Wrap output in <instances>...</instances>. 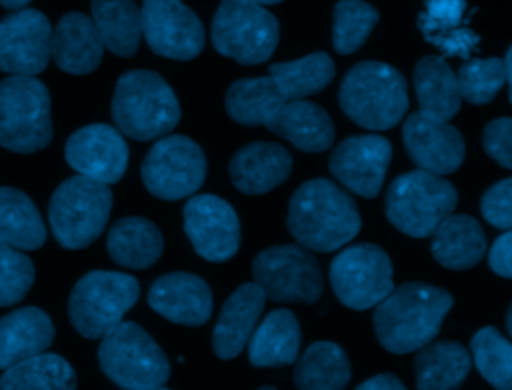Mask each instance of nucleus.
I'll use <instances>...</instances> for the list:
<instances>
[{
    "label": "nucleus",
    "instance_id": "f257e3e1",
    "mask_svg": "<svg viewBox=\"0 0 512 390\" xmlns=\"http://www.w3.org/2000/svg\"><path fill=\"white\" fill-rule=\"evenodd\" d=\"M286 226L300 246L332 252L360 232L362 220L348 192L328 178H312L294 190Z\"/></svg>",
    "mask_w": 512,
    "mask_h": 390
},
{
    "label": "nucleus",
    "instance_id": "f03ea898",
    "mask_svg": "<svg viewBox=\"0 0 512 390\" xmlns=\"http://www.w3.org/2000/svg\"><path fill=\"white\" fill-rule=\"evenodd\" d=\"M452 302L444 288L406 282L376 304L374 332L388 352H416L436 338Z\"/></svg>",
    "mask_w": 512,
    "mask_h": 390
},
{
    "label": "nucleus",
    "instance_id": "7ed1b4c3",
    "mask_svg": "<svg viewBox=\"0 0 512 390\" xmlns=\"http://www.w3.org/2000/svg\"><path fill=\"white\" fill-rule=\"evenodd\" d=\"M114 126L138 142L158 140L180 122V104L170 84L152 70L124 72L112 94Z\"/></svg>",
    "mask_w": 512,
    "mask_h": 390
},
{
    "label": "nucleus",
    "instance_id": "20e7f679",
    "mask_svg": "<svg viewBox=\"0 0 512 390\" xmlns=\"http://www.w3.org/2000/svg\"><path fill=\"white\" fill-rule=\"evenodd\" d=\"M342 112L366 130H388L408 110L404 76L384 62H358L342 78L338 90Z\"/></svg>",
    "mask_w": 512,
    "mask_h": 390
},
{
    "label": "nucleus",
    "instance_id": "39448f33",
    "mask_svg": "<svg viewBox=\"0 0 512 390\" xmlns=\"http://www.w3.org/2000/svg\"><path fill=\"white\" fill-rule=\"evenodd\" d=\"M112 204L110 184L80 174L64 180L48 204L50 230L56 242L68 250L90 246L104 232Z\"/></svg>",
    "mask_w": 512,
    "mask_h": 390
},
{
    "label": "nucleus",
    "instance_id": "423d86ee",
    "mask_svg": "<svg viewBox=\"0 0 512 390\" xmlns=\"http://www.w3.org/2000/svg\"><path fill=\"white\" fill-rule=\"evenodd\" d=\"M102 372L122 390H156L170 376V362L154 338L136 322L122 320L100 338Z\"/></svg>",
    "mask_w": 512,
    "mask_h": 390
},
{
    "label": "nucleus",
    "instance_id": "0eeeda50",
    "mask_svg": "<svg viewBox=\"0 0 512 390\" xmlns=\"http://www.w3.org/2000/svg\"><path fill=\"white\" fill-rule=\"evenodd\" d=\"M458 202L456 188L438 174L412 170L392 180L386 192V218L412 238H426Z\"/></svg>",
    "mask_w": 512,
    "mask_h": 390
},
{
    "label": "nucleus",
    "instance_id": "6e6552de",
    "mask_svg": "<svg viewBox=\"0 0 512 390\" xmlns=\"http://www.w3.org/2000/svg\"><path fill=\"white\" fill-rule=\"evenodd\" d=\"M140 284L134 276L112 270H92L72 288L68 316L74 330L96 340L124 320V314L138 302Z\"/></svg>",
    "mask_w": 512,
    "mask_h": 390
},
{
    "label": "nucleus",
    "instance_id": "1a4fd4ad",
    "mask_svg": "<svg viewBox=\"0 0 512 390\" xmlns=\"http://www.w3.org/2000/svg\"><path fill=\"white\" fill-rule=\"evenodd\" d=\"M52 140L50 94L36 76H8L0 80V146L32 154Z\"/></svg>",
    "mask_w": 512,
    "mask_h": 390
},
{
    "label": "nucleus",
    "instance_id": "9d476101",
    "mask_svg": "<svg viewBox=\"0 0 512 390\" xmlns=\"http://www.w3.org/2000/svg\"><path fill=\"white\" fill-rule=\"evenodd\" d=\"M280 40V24L258 0H222L212 18L216 52L240 64L268 60Z\"/></svg>",
    "mask_w": 512,
    "mask_h": 390
},
{
    "label": "nucleus",
    "instance_id": "9b49d317",
    "mask_svg": "<svg viewBox=\"0 0 512 390\" xmlns=\"http://www.w3.org/2000/svg\"><path fill=\"white\" fill-rule=\"evenodd\" d=\"M140 176L152 196L182 200L194 196L204 184L206 156L188 136L166 134L144 156Z\"/></svg>",
    "mask_w": 512,
    "mask_h": 390
},
{
    "label": "nucleus",
    "instance_id": "f8f14e48",
    "mask_svg": "<svg viewBox=\"0 0 512 390\" xmlns=\"http://www.w3.org/2000/svg\"><path fill=\"white\" fill-rule=\"evenodd\" d=\"M254 282L274 302L312 304L322 296L324 278L318 260L300 244L262 250L252 262Z\"/></svg>",
    "mask_w": 512,
    "mask_h": 390
},
{
    "label": "nucleus",
    "instance_id": "ddd939ff",
    "mask_svg": "<svg viewBox=\"0 0 512 390\" xmlns=\"http://www.w3.org/2000/svg\"><path fill=\"white\" fill-rule=\"evenodd\" d=\"M330 284L344 306L374 308L394 290L392 262L376 244L346 246L330 264Z\"/></svg>",
    "mask_w": 512,
    "mask_h": 390
},
{
    "label": "nucleus",
    "instance_id": "4468645a",
    "mask_svg": "<svg viewBox=\"0 0 512 390\" xmlns=\"http://www.w3.org/2000/svg\"><path fill=\"white\" fill-rule=\"evenodd\" d=\"M142 36L150 50L170 60H192L204 48V26L182 0H144Z\"/></svg>",
    "mask_w": 512,
    "mask_h": 390
},
{
    "label": "nucleus",
    "instance_id": "2eb2a0df",
    "mask_svg": "<svg viewBox=\"0 0 512 390\" xmlns=\"http://www.w3.org/2000/svg\"><path fill=\"white\" fill-rule=\"evenodd\" d=\"M52 26L34 8L14 10L0 20V72L10 76H38L48 66Z\"/></svg>",
    "mask_w": 512,
    "mask_h": 390
},
{
    "label": "nucleus",
    "instance_id": "dca6fc26",
    "mask_svg": "<svg viewBox=\"0 0 512 390\" xmlns=\"http://www.w3.org/2000/svg\"><path fill=\"white\" fill-rule=\"evenodd\" d=\"M184 232L198 256L226 262L240 246V220L236 210L220 196L196 194L184 204Z\"/></svg>",
    "mask_w": 512,
    "mask_h": 390
},
{
    "label": "nucleus",
    "instance_id": "f3484780",
    "mask_svg": "<svg viewBox=\"0 0 512 390\" xmlns=\"http://www.w3.org/2000/svg\"><path fill=\"white\" fill-rule=\"evenodd\" d=\"M392 160V146L380 134H360L342 140L330 154L332 176L352 194L374 198Z\"/></svg>",
    "mask_w": 512,
    "mask_h": 390
},
{
    "label": "nucleus",
    "instance_id": "a211bd4d",
    "mask_svg": "<svg viewBox=\"0 0 512 390\" xmlns=\"http://www.w3.org/2000/svg\"><path fill=\"white\" fill-rule=\"evenodd\" d=\"M66 162L80 176L116 184L128 168V144L124 134L110 124H88L70 134L64 146Z\"/></svg>",
    "mask_w": 512,
    "mask_h": 390
},
{
    "label": "nucleus",
    "instance_id": "6ab92c4d",
    "mask_svg": "<svg viewBox=\"0 0 512 390\" xmlns=\"http://www.w3.org/2000/svg\"><path fill=\"white\" fill-rule=\"evenodd\" d=\"M402 140L410 160L420 170L438 176L456 172L466 156V144L460 130L422 112H414L404 120Z\"/></svg>",
    "mask_w": 512,
    "mask_h": 390
},
{
    "label": "nucleus",
    "instance_id": "aec40b11",
    "mask_svg": "<svg viewBox=\"0 0 512 390\" xmlns=\"http://www.w3.org/2000/svg\"><path fill=\"white\" fill-rule=\"evenodd\" d=\"M148 304L174 324L202 326L212 314V292L196 274L168 272L152 282Z\"/></svg>",
    "mask_w": 512,
    "mask_h": 390
},
{
    "label": "nucleus",
    "instance_id": "412c9836",
    "mask_svg": "<svg viewBox=\"0 0 512 390\" xmlns=\"http://www.w3.org/2000/svg\"><path fill=\"white\" fill-rule=\"evenodd\" d=\"M104 42L90 16L64 14L52 28L50 54L62 72L84 76L94 72L104 56Z\"/></svg>",
    "mask_w": 512,
    "mask_h": 390
},
{
    "label": "nucleus",
    "instance_id": "4be33fe9",
    "mask_svg": "<svg viewBox=\"0 0 512 390\" xmlns=\"http://www.w3.org/2000/svg\"><path fill=\"white\" fill-rule=\"evenodd\" d=\"M266 294L256 282L238 286L224 302L212 330V348L218 358H236L248 344L262 314Z\"/></svg>",
    "mask_w": 512,
    "mask_h": 390
},
{
    "label": "nucleus",
    "instance_id": "5701e85b",
    "mask_svg": "<svg viewBox=\"0 0 512 390\" xmlns=\"http://www.w3.org/2000/svg\"><path fill=\"white\" fill-rule=\"evenodd\" d=\"M230 180L244 194H264L292 172V154L276 142H252L230 160Z\"/></svg>",
    "mask_w": 512,
    "mask_h": 390
},
{
    "label": "nucleus",
    "instance_id": "b1692460",
    "mask_svg": "<svg viewBox=\"0 0 512 390\" xmlns=\"http://www.w3.org/2000/svg\"><path fill=\"white\" fill-rule=\"evenodd\" d=\"M54 340L50 316L36 306H24L0 318V370L48 350Z\"/></svg>",
    "mask_w": 512,
    "mask_h": 390
},
{
    "label": "nucleus",
    "instance_id": "393cba45",
    "mask_svg": "<svg viewBox=\"0 0 512 390\" xmlns=\"http://www.w3.org/2000/svg\"><path fill=\"white\" fill-rule=\"evenodd\" d=\"M302 152H324L334 142V124L328 112L308 100H286L266 124Z\"/></svg>",
    "mask_w": 512,
    "mask_h": 390
},
{
    "label": "nucleus",
    "instance_id": "a878e982",
    "mask_svg": "<svg viewBox=\"0 0 512 390\" xmlns=\"http://www.w3.org/2000/svg\"><path fill=\"white\" fill-rule=\"evenodd\" d=\"M300 350V324L296 316L278 308L272 310L248 340V358L256 368H278L294 364Z\"/></svg>",
    "mask_w": 512,
    "mask_h": 390
},
{
    "label": "nucleus",
    "instance_id": "bb28decb",
    "mask_svg": "<svg viewBox=\"0 0 512 390\" xmlns=\"http://www.w3.org/2000/svg\"><path fill=\"white\" fill-rule=\"evenodd\" d=\"M432 256L450 270L476 266L486 252V236L478 220L466 214H450L432 232Z\"/></svg>",
    "mask_w": 512,
    "mask_h": 390
},
{
    "label": "nucleus",
    "instance_id": "cd10ccee",
    "mask_svg": "<svg viewBox=\"0 0 512 390\" xmlns=\"http://www.w3.org/2000/svg\"><path fill=\"white\" fill-rule=\"evenodd\" d=\"M106 248L116 264L130 270H144L162 256L164 238L154 222L142 216H124L108 230Z\"/></svg>",
    "mask_w": 512,
    "mask_h": 390
},
{
    "label": "nucleus",
    "instance_id": "c85d7f7f",
    "mask_svg": "<svg viewBox=\"0 0 512 390\" xmlns=\"http://www.w3.org/2000/svg\"><path fill=\"white\" fill-rule=\"evenodd\" d=\"M420 112L448 122L462 106L458 78L440 56H424L416 62L412 74Z\"/></svg>",
    "mask_w": 512,
    "mask_h": 390
},
{
    "label": "nucleus",
    "instance_id": "c756f323",
    "mask_svg": "<svg viewBox=\"0 0 512 390\" xmlns=\"http://www.w3.org/2000/svg\"><path fill=\"white\" fill-rule=\"evenodd\" d=\"M466 0H424L418 26L428 42L450 56H470L478 36L462 24Z\"/></svg>",
    "mask_w": 512,
    "mask_h": 390
},
{
    "label": "nucleus",
    "instance_id": "7c9ffc66",
    "mask_svg": "<svg viewBox=\"0 0 512 390\" xmlns=\"http://www.w3.org/2000/svg\"><path fill=\"white\" fill-rule=\"evenodd\" d=\"M90 14L106 50L122 58L138 52L142 14L134 0H92Z\"/></svg>",
    "mask_w": 512,
    "mask_h": 390
},
{
    "label": "nucleus",
    "instance_id": "2f4dec72",
    "mask_svg": "<svg viewBox=\"0 0 512 390\" xmlns=\"http://www.w3.org/2000/svg\"><path fill=\"white\" fill-rule=\"evenodd\" d=\"M472 366L470 352L458 342H430L414 358L418 390H456Z\"/></svg>",
    "mask_w": 512,
    "mask_h": 390
},
{
    "label": "nucleus",
    "instance_id": "473e14b6",
    "mask_svg": "<svg viewBox=\"0 0 512 390\" xmlns=\"http://www.w3.org/2000/svg\"><path fill=\"white\" fill-rule=\"evenodd\" d=\"M46 240V224L28 194L0 186V242L18 250H38Z\"/></svg>",
    "mask_w": 512,
    "mask_h": 390
},
{
    "label": "nucleus",
    "instance_id": "72a5a7b5",
    "mask_svg": "<svg viewBox=\"0 0 512 390\" xmlns=\"http://www.w3.org/2000/svg\"><path fill=\"white\" fill-rule=\"evenodd\" d=\"M284 102L286 98L270 76L240 78L226 92L228 116L244 126H266Z\"/></svg>",
    "mask_w": 512,
    "mask_h": 390
},
{
    "label": "nucleus",
    "instance_id": "f704fd0d",
    "mask_svg": "<svg viewBox=\"0 0 512 390\" xmlns=\"http://www.w3.org/2000/svg\"><path fill=\"white\" fill-rule=\"evenodd\" d=\"M346 352L328 340L310 344L294 368L298 390H344L350 382Z\"/></svg>",
    "mask_w": 512,
    "mask_h": 390
},
{
    "label": "nucleus",
    "instance_id": "c9c22d12",
    "mask_svg": "<svg viewBox=\"0 0 512 390\" xmlns=\"http://www.w3.org/2000/svg\"><path fill=\"white\" fill-rule=\"evenodd\" d=\"M0 390H76V374L62 356L42 352L6 368Z\"/></svg>",
    "mask_w": 512,
    "mask_h": 390
},
{
    "label": "nucleus",
    "instance_id": "e433bc0d",
    "mask_svg": "<svg viewBox=\"0 0 512 390\" xmlns=\"http://www.w3.org/2000/svg\"><path fill=\"white\" fill-rule=\"evenodd\" d=\"M336 74L334 62L326 52H312L292 62L270 66V78L286 100H302L326 88Z\"/></svg>",
    "mask_w": 512,
    "mask_h": 390
},
{
    "label": "nucleus",
    "instance_id": "4c0bfd02",
    "mask_svg": "<svg viewBox=\"0 0 512 390\" xmlns=\"http://www.w3.org/2000/svg\"><path fill=\"white\" fill-rule=\"evenodd\" d=\"M472 360L482 378L496 390H512V342L498 328H480L470 342Z\"/></svg>",
    "mask_w": 512,
    "mask_h": 390
},
{
    "label": "nucleus",
    "instance_id": "58836bf2",
    "mask_svg": "<svg viewBox=\"0 0 512 390\" xmlns=\"http://www.w3.org/2000/svg\"><path fill=\"white\" fill-rule=\"evenodd\" d=\"M378 10L362 0H338L334 6L332 46L338 54L356 52L378 22Z\"/></svg>",
    "mask_w": 512,
    "mask_h": 390
},
{
    "label": "nucleus",
    "instance_id": "ea45409f",
    "mask_svg": "<svg viewBox=\"0 0 512 390\" xmlns=\"http://www.w3.org/2000/svg\"><path fill=\"white\" fill-rule=\"evenodd\" d=\"M458 88L462 100L470 104H488L506 84V66L502 58H476L460 66Z\"/></svg>",
    "mask_w": 512,
    "mask_h": 390
},
{
    "label": "nucleus",
    "instance_id": "a19ab883",
    "mask_svg": "<svg viewBox=\"0 0 512 390\" xmlns=\"http://www.w3.org/2000/svg\"><path fill=\"white\" fill-rule=\"evenodd\" d=\"M34 264L18 248L0 242V308L18 304L34 284Z\"/></svg>",
    "mask_w": 512,
    "mask_h": 390
},
{
    "label": "nucleus",
    "instance_id": "79ce46f5",
    "mask_svg": "<svg viewBox=\"0 0 512 390\" xmlns=\"http://www.w3.org/2000/svg\"><path fill=\"white\" fill-rule=\"evenodd\" d=\"M480 212L494 228H512V178L498 180L482 194Z\"/></svg>",
    "mask_w": 512,
    "mask_h": 390
},
{
    "label": "nucleus",
    "instance_id": "37998d69",
    "mask_svg": "<svg viewBox=\"0 0 512 390\" xmlns=\"http://www.w3.org/2000/svg\"><path fill=\"white\" fill-rule=\"evenodd\" d=\"M484 152L504 168H512V118H496L482 134Z\"/></svg>",
    "mask_w": 512,
    "mask_h": 390
},
{
    "label": "nucleus",
    "instance_id": "c03bdc74",
    "mask_svg": "<svg viewBox=\"0 0 512 390\" xmlns=\"http://www.w3.org/2000/svg\"><path fill=\"white\" fill-rule=\"evenodd\" d=\"M488 264L498 276L512 278V228L494 240L488 250Z\"/></svg>",
    "mask_w": 512,
    "mask_h": 390
},
{
    "label": "nucleus",
    "instance_id": "a18cd8bd",
    "mask_svg": "<svg viewBox=\"0 0 512 390\" xmlns=\"http://www.w3.org/2000/svg\"><path fill=\"white\" fill-rule=\"evenodd\" d=\"M356 390H406L398 376L394 374H376L368 380H364Z\"/></svg>",
    "mask_w": 512,
    "mask_h": 390
},
{
    "label": "nucleus",
    "instance_id": "49530a36",
    "mask_svg": "<svg viewBox=\"0 0 512 390\" xmlns=\"http://www.w3.org/2000/svg\"><path fill=\"white\" fill-rule=\"evenodd\" d=\"M504 66H506V84H508V96H510V102H512V46L508 48L506 52V58H504Z\"/></svg>",
    "mask_w": 512,
    "mask_h": 390
},
{
    "label": "nucleus",
    "instance_id": "de8ad7c7",
    "mask_svg": "<svg viewBox=\"0 0 512 390\" xmlns=\"http://www.w3.org/2000/svg\"><path fill=\"white\" fill-rule=\"evenodd\" d=\"M32 0H0V6L8 8V10H22L30 4Z\"/></svg>",
    "mask_w": 512,
    "mask_h": 390
},
{
    "label": "nucleus",
    "instance_id": "09e8293b",
    "mask_svg": "<svg viewBox=\"0 0 512 390\" xmlns=\"http://www.w3.org/2000/svg\"><path fill=\"white\" fill-rule=\"evenodd\" d=\"M506 330H508V334L512 336V304H510L508 310H506Z\"/></svg>",
    "mask_w": 512,
    "mask_h": 390
},
{
    "label": "nucleus",
    "instance_id": "8fccbe9b",
    "mask_svg": "<svg viewBox=\"0 0 512 390\" xmlns=\"http://www.w3.org/2000/svg\"><path fill=\"white\" fill-rule=\"evenodd\" d=\"M260 4H278V2H282V0H258Z\"/></svg>",
    "mask_w": 512,
    "mask_h": 390
},
{
    "label": "nucleus",
    "instance_id": "3c124183",
    "mask_svg": "<svg viewBox=\"0 0 512 390\" xmlns=\"http://www.w3.org/2000/svg\"><path fill=\"white\" fill-rule=\"evenodd\" d=\"M258 390H276V388H272V386H262V388H258Z\"/></svg>",
    "mask_w": 512,
    "mask_h": 390
},
{
    "label": "nucleus",
    "instance_id": "603ef678",
    "mask_svg": "<svg viewBox=\"0 0 512 390\" xmlns=\"http://www.w3.org/2000/svg\"><path fill=\"white\" fill-rule=\"evenodd\" d=\"M156 390H168V388H156Z\"/></svg>",
    "mask_w": 512,
    "mask_h": 390
}]
</instances>
